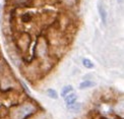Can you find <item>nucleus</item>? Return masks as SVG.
<instances>
[{
  "label": "nucleus",
  "mask_w": 124,
  "mask_h": 119,
  "mask_svg": "<svg viewBox=\"0 0 124 119\" xmlns=\"http://www.w3.org/2000/svg\"><path fill=\"white\" fill-rule=\"evenodd\" d=\"M35 110V108L31 105L23 106L22 108H19L17 111L14 112V114H12V118L14 119H24L25 117H28L31 113H33Z\"/></svg>",
  "instance_id": "nucleus-1"
},
{
  "label": "nucleus",
  "mask_w": 124,
  "mask_h": 119,
  "mask_svg": "<svg viewBox=\"0 0 124 119\" xmlns=\"http://www.w3.org/2000/svg\"><path fill=\"white\" fill-rule=\"evenodd\" d=\"M98 11H99L100 17L102 19L103 24H107V10H106L105 5L101 2H99V4H98Z\"/></svg>",
  "instance_id": "nucleus-2"
},
{
  "label": "nucleus",
  "mask_w": 124,
  "mask_h": 119,
  "mask_svg": "<svg viewBox=\"0 0 124 119\" xmlns=\"http://www.w3.org/2000/svg\"><path fill=\"white\" fill-rule=\"evenodd\" d=\"M76 99H77V96H76L75 93H69L68 95L65 96V103H66V105L68 106V105L73 104V103L76 101Z\"/></svg>",
  "instance_id": "nucleus-3"
},
{
  "label": "nucleus",
  "mask_w": 124,
  "mask_h": 119,
  "mask_svg": "<svg viewBox=\"0 0 124 119\" xmlns=\"http://www.w3.org/2000/svg\"><path fill=\"white\" fill-rule=\"evenodd\" d=\"M94 86H95V82H93L91 80H85L79 85V89L80 90H85V89H90V87H94Z\"/></svg>",
  "instance_id": "nucleus-4"
},
{
  "label": "nucleus",
  "mask_w": 124,
  "mask_h": 119,
  "mask_svg": "<svg viewBox=\"0 0 124 119\" xmlns=\"http://www.w3.org/2000/svg\"><path fill=\"white\" fill-rule=\"evenodd\" d=\"M82 64H84V66L87 69H92V68H94V66H95L94 63L87 58H85L84 60H82Z\"/></svg>",
  "instance_id": "nucleus-5"
},
{
  "label": "nucleus",
  "mask_w": 124,
  "mask_h": 119,
  "mask_svg": "<svg viewBox=\"0 0 124 119\" xmlns=\"http://www.w3.org/2000/svg\"><path fill=\"white\" fill-rule=\"evenodd\" d=\"M72 91H73V87H72V86H65L63 87V90H62V92H61V96L65 97L66 95H68L69 93H71Z\"/></svg>",
  "instance_id": "nucleus-6"
},
{
  "label": "nucleus",
  "mask_w": 124,
  "mask_h": 119,
  "mask_svg": "<svg viewBox=\"0 0 124 119\" xmlns=\"http://www.w3.org/2000/svg\"><path fill=\"white\" fill-rule=\"evenodd\" d=\"M47 95H48L49 98H51V99H54V100L58 99V94H57V92L54 91V90H52V89H49V90L47 91Z\"/></svg>",
  "instance_id": "nucleus-7"
},
{
  "label": "nucleus",
  "mask_w": 124,
  "mask_h": 119,
  "mask_svg": "<svg viewBox=\"0 0 124 119\" xmlns=\"http://www.w3.org/2000/svg\"><path fill=\"white\" fill-rule=\"evenodd\" d=\"M68 107V109L69 110H72V111H76V110H78L79 108H80V104L79 103H73V104H71V105H68L67 106Z\"/></svg>",
  "instance_id": "nucleus-8"
},
{
  "label": "nucleus",
  "mask_w": 124,
  "mask_h": 119,
  "mask_svg": "<svg viewBox=\"0 0 124 119\" xmlns=\"http://www.w3.org/2000/svg\"><path fill=\"white\" fill-rule=\"evenodd\" d=\"M18 5H23V6H27V5L32 4V0H17L16 1Z\"/></svg>",
  "instance_id": "nucleus-9"
},
{
  "label": "nucleus",
  "mask_w": 124,
  "mask_h": 119,
  "mask_svg": "<svg viewBox=\"0 0 124 119\" xmlns=\"http://www.w3.org/2000/svg\"><path fill=\"white\" fill-rule=\"evenodd\" d=\"M30 19H31V16L29 15V13H25V14L23 15V20L24 23H28Z\"/></svg>",
  "instance_id": "nucleus-10"
},
{
  "label": "nucleus",
  "mask_w": 124,
  "mask_h": 119,
  "mask_svg": "<svg viewBox=\"0 0 124 119\" xmlns=\"http://www.w3.org/2000/svg\"><path fill=\"white\" fill-rule=\"evenodd\" d=\"M117 1L119 2V3H122V1H123V0H117Z\"/></svg>",
  "instance_id": "nucleus-11"
},
{
  "label": "nucleus",
  "mask_w": 124,
  "mask_h": 119,
  "mask_svg": "<svg viewBox=\"0 0 124 119\" xmlns=\"http://www.w3.org/2000/svg\"><path fill=\"white\" fill-rule=\"evenodd\" d=\"M0 12H1V5H0Z\"/></svg>",
  "instance_id": "nucleus-12"
}]
</instances>
